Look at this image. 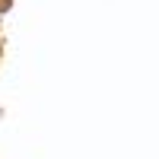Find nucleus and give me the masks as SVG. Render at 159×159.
<instances>
[{
  "label": "nucleus",
  "instance_id": "nucleus-1",
  "mask_svg": "<svg viewBox=\"0 0 159 159\" xmlns=\"http://www.w3.org/2000/svg\"><path fill=\"white\" fill-rule=\"evenodd\" d=\"M10 7H13V0H0V13H10Z\"/></svg>",
  "mask_w": 159,
  "mask_h": 159
}]
</instances>
